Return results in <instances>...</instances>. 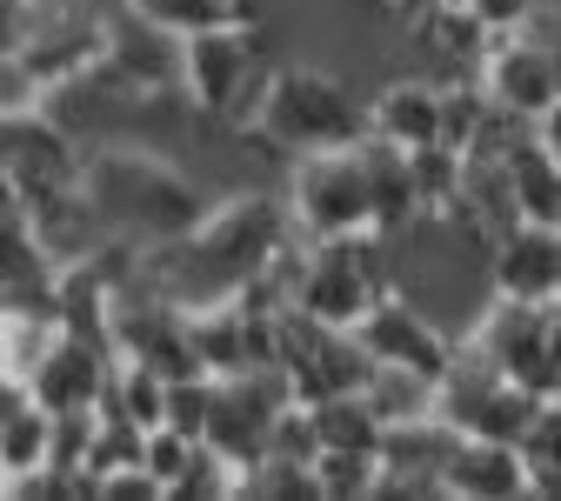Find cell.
I'll return each instance as SVG.
<instances>
[{"label": "cell", "mask_w": 561, "mask_h": 501, "mask_svg": "<svg viewBox=\"0 0 561 501\" xmlns=\"http://www.w3.org/2000/svg\"><path fill=\"white\" fill-rule=\"evenodd\" d=\"M81 194L107 235H127L140 248L187 235L207 214V194L194 187L187 168H174L154 148H114V140H94L81 155Z\"/></svg>", "instance_id": "cell-1"}, {"label": "cell", "mask_w": 561, "mask_h": 501, "mask_svg": "<svg viewBox=\"0 0 561 501\" xmlns=\"http://www.w3.org/2000/svg\"><path fill=\"white\" fill-rule=\"evenodd\" d=\"M362 94L347 88L334 67L321 60H274L261 75V94L248 107V140L274 155H314V148H347V140H362Z\"/></svg>", "instance_id": "cell-2"}, {"label": "cell", "mask_w": 561, "mask_h": 501, "mask_svg": "<svg viewBox=\"0 0 561 501\" xmlns=\"http://www.w3.org/2000/svg\"><path fill=\"white\" fill-rule=\"evenodd\" d=\"M267 67H274L267 21L261 27H194V34H181V54H174V88H181L194 121L248 127V107L261 94Z\"/></svg>", "instance_id": "cell-3"}, {"label": "cell", "mask_w": 561, "mask_h": 501, "mask_svg": "<svg viewBox=\"0 0 561 501\" xmlns=\"http://www.w3.org/2000/svg\"><path fill=\"white\" fill-rule=\"evenodd\" d=\"M468 341L502 382H515L535 401H561V301H495L481 295V308L468 315V328L455 334Z\"/></svg>", "instance_id": "cell-4"}, {"label": "cell", "mask_w": 561, "mask_h": 501, "mask_svg": "<svg viewBox=\"0 0 561 501\" xmlns=\"http://www.w3.org/2000/svg\"><path fill=\"white\" fill-rule=\"evenodd\" d=\"M280 207H288V228H295L301 241L362 235V228H368V168H362V140H347V148L295 155Z\"/></svg>", "instance_id": "cell-5"}, {"label": "cell", "mask_w": 561, "mask_h": 501, "mask_svg": "<svg viewBox=\"0 0 561 501\" xmlns=\"http://www.w3.org/2000/svg\"><path fill=\"white\" fill-rule=\"evenodd\" d=\"M101 54H107V8L101 0H34L27 27L14 41V60L41 81V94L88 75Z\"/></svg>", "instance_id": "cell-6"}, {"label": "cell", "mask_w": 561, "mask_h": 501, "mask_svg": "<svg viewBox=\"0 0 561 501\" xmlns=\"http://www.w3.org/2000/svg\"><path fill=\"white\" fill-rule=\"evenodd\" d=\"M355 341L368 348L375 368H408V375H428V382L448 368V354H455V328H442L428 308H421L414 295H401V288H388L355 321Z\"/></svg>", "instance_id": "cell-7"}, {"label": "cell", "mask_w": 561, "mask_h": 501, "mask_svg": "<svg viewBox=\"0 0 561 501\" xmlns=\"http://www.w3.org/2000/svg\"><path fill=\"white\" fill-rule=\"evenodd\" d=\"M474 81L502 114L535 127L548 107H561V47H541L528 34H495L488 54H481V67H474Z\"/></svg>", "instance_id": "cell-8"}, {"label": "cell", "mask_w": 561, "mask_h": 501, "mask_svg": "<svg viewBox=\"0 0 561 501\" xmlns=\"http://www.w3.org/2000/svg\"><path fill=\"white\" fill-rule=\"evenodd\" d=\"M481 288L495 301H561V228L508 221L481 248Z\"/></svg>", "instance_id": "cell-9"}, {"label": "cell", "mask_w": 561, "mask_h": 501, "mask_svg": "<svg viewBox=\"0 0 561 501\" xmlns=\"http://www.w3.org/2000/svg\"><path fill=\"white\" fill-rule=\"evenodd\" d=\"M107 362H114L107 341L75 334V328H54V341L34 354V368L21 375V382H27V401H34L41 414H81V408L101 401Z\"/></svg>", "instance_id": "cell-10"}, {"label": "cell", "mask_w": 561, "mask_h": 501, "mask_svg": "<svg viewBox=\"0 0 561 501\" xmlns=\"http://www.w3.org/2000/svg\"><path fill=\"white\" fill-rule=\"evenodd\" d=\"M81 140L67 134L60 121H47L41 107L34 114H14L8 121V140H0V168H8L14 194H47V187H75L81 181Z\"/></svg>", "instance_id": "cell-11"}, {"label": "cell", "mask_w": 561, "mask_h": 501, "mask_svg": "<svg viewBox=\"0 0 561 501\" xmlns=\"http://www.w3.org/2000/svg\"><path fill=\"white\" fill-rule=\"evenodd\" d=\"M362 134L388 140V148H428L442 140V81L428 75H401V81H381L368 101H362Z\"/></svg>", "instance_id": "cell-12"}, {"label": "cell", "mask_w": 561, "mask_h": 501, "mask_svg": "<svg viewBox=\"0 0 561 501\" xmlns=\"http://www.w3.org/2000/svg\"><path fill=\"white\" fill-rule=\"evenodd\" d=\"M174 54H181L174 34L134 21V14H107V54H101V67H107V75H114L134 101L174 94Z\"/></svg>", "instance_id": "cell-13"}, {"label": "cell", "mask_w": 561, "mask_h": 501, "mask_svg": "<svg viewBox=\"0 0 561 501\" xmlns=\"http://www.w3.org/2000/svg\"><path fill=\"white\" fill-rule=\"evenodd\" d=\"M442 494H448V501H528L515 442L455 435V448H448V462H442Z\"/></svg>", "instance_id": "cell-14"}, {"label": "cell", "mask_w": 561, "mask_h": 501, "mask_svg": "<svg viewBox=\"0 0 561 501\" xmlns=\"http://www.w3.org/2000/svg\"><path fill=\"white\" fill-rule=\"evenodd\" d=\"M502 181H508V207L515 221H535V228H561V155L541 148L535 127L502 155Z\"/></svg>", "instance_id": "cell-15"}, {"label": "cell", "mask_w": 561, "mask_h": 501, "mask_svg": "<svg viewBox=\"0 0 561 501\" xmlns=\"http://www.w3.org/2000/svg\"><path fill=\"white\" fill-rule=\"evenodd\" d=\"M515 455H522L528 501H554L561 494V401H541L528 414V428L515 435Z\"/></svg>", "instance_id": "cell-16"}, {"label": "cell", "mask_w": 561, "mask_h": 501, "mask_svg": "<svg viewBox=\"0 0 561 501\" xmlns=\"http://www.w3.org/2000/svg\"><path fill=\"white\" fill-rule=\"evenodd\" d=\"M308 421H314V448H375V435H381V421L362 395L308 401Z\"/></svg>", "instance_id": "cell-17"}, {"label": "cell", "mask_w": 561, "mask_h": 501, "mask_svg": "<svg viewBox=\"0 0 561 501\" xmlns=\"http://www.w3.org/2000/svg\"><path fill=\"white\" fill-rule=\"evenodd\" d=\"M362 401L375 408L381 428H394V421H414V414H435V382L408 375V368H375L362 382Z\"/></svg>", "instance_id": "cell-18"}, {"label": "cell", "mask_w": 561, "mask_h": 501, "mask_svg": "<svg viewBox=\"0 0 561 501\" xmlns=\"http://www.w3.org/2000/svg\"><path fill=\"white\" fill-rule=\"evenodd\" d=\"M314 494L321 501H368L375 494V448H314Z\"/></svg>", "instance_id": "cell-19"}, {"label": "cell", "mask_w": 561, "mask_h": 501, "mask_svg": "<svg viewBox=\"0 0 561 501\" xmlns=\"http://www.w3.org/2000/svg\"><path fill=\"white\" fill-rule=\"evenodd\" d=\"M34 468H47V414L27 401L21 414H8L0 421V481H21V475H34Z\"/></svg>", "instance_id": "cell-20"}, {"label": "cell", "mask_w": 561, "mask_h": 501, "mask_svg": "<svg viewBox=\"0 0 561 501\" xmlns=\"http://www.w3.org/2000/svg\"><path fill=\"white\" fill-rule=\"evenodd\" d=\"M234 481H241V475H234V462H221L207 442H194V462H187V475L174 481V494H181V501H228V494H234Z\"/></svg>", "instance_id": "cell-21"}, {"label": "cell", "mask_w": 561, "mask_h": 501, "mask_svg": "<svg viewBox=\"0 0 561 501\" xmlns=\"http://www.w3.org/2000/svg\"><path fill=\"white\" fill-rule=\"evenodd\" d=\"M41 107V81L27 75V67L14 54H0V121H14V114H34Z\"/></svg>", "instance_id": "cell-22"}, {"label": "cell", "mask_w": 561, "mask_h": 501, "mask_svg": "<svg viewBox=\"0 0 561 501\" xmlns=\"http://www.w3.org/2000/svg\"><path fill=\"white\" fill-rule=\"evenodd\" d=\"M461 8L474 14V21H488V27H495V34H515L535 8H548V0H461Z\"/></svg>", "instance_id": "cell-23"}, {"label": "cell", "mask_w": 561, "mask_h": 501, "mask_svg": "<svg viewBox=\"0 0 561 501\" xmlns=\"http://www.w3.org/2000/svg\"><path fill=\"white\" fill-rule=\"evenodd\" d=\"M101 501H161V488H154L148 468H121V475L101 481Z\"/></svg>", "instance_id": "cell-24"}, {"label": "cell", "mask_w": 561, "mask_h": 501, "mask_svg": "<svg viewBox=\"0 0 561 501\" xmlns=\"http://www.w3.org/2000/svg\"><path fill=\"white\" fill-rule=\"evenodd\" d=\"M21 27H27V0H0V54H14Z\"/></svg>", "instance_id": "cell-25"}, {"label": "cell", "mask_w": 561, "mask_h": 501, "mask_svg": "<svg viewBox=\"0 0 561 501\" xmlns=\"http://www.w3.org/2000/svg\"><path fill=\"white\" fill-rule=\"evenodd\" d=\"M21 408H27V382H21L14 368H0V421L21 414Z\"/></svg>", "instance_id": "cell-26"}, {"label": "cell", "mask_w": 561, "mask_h": 501, "mask_svg": "<svg viewBox=\"0 0 561 501\" xmlns=\"http://www.w3.org/2000/svg\"><path fill=\"white\" fill-rule=\"evenodd\" d=\"M8 214H21V194H14V181H8V168H0V221Z\"/></svg>", "instance_id": "cell-27"}, {"label": "cell", "mask_w": 561, "mask_h": 501, "mask_svg": "<svg viewBox=\"0 0 561 501\" xmlns=\"http://www.w3.org/2000/svg\"><path fill=\"white\" fill-rule=\"evenodd\" d=\"M347 8H362V14H375V21H388V14L401 8V0H347Z\"/></svg>", "instance_id": "cell-28"}, {"label": "cell", "mask_w": 561, "mask_h": 501, "mask_svg": "<svg viewBox=\"0 0 561 501\" xmlns=\"http://www.w3.org/2000/svg\"><path fill=\"white\" fill-rule=\"evenodd\" d=\"M0 368H14V348H8V315H0Z\"/></svg>", "instance_id": "cell-29"}, {"label": "cell", "mask_w": 561, "mask_h": 501, "mask_svg": "<svg viewBox=\"0 0 561 501\" xmlns=\"http://www.w3.org/2000/svg\"><path fill=\"white\" fill-rule=\"evenodd\" d=\"M27 8H34V0H27Z\"/></svg>", "instance_id": "cell-30"}]
</instances>
